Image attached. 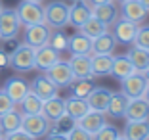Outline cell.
<instances>
[{
    "instance_id": "obj_1",
    "label": "cell",
    "mask_w": 149,
    "mask_h": 140,
    "mask_svg": "<svg viewBox=\"0 0 149 140\" xmlns=\"http://www.w3.org/2000/svg\"><path fill=\"white\" fill-rule=\"evenodd\" d=\"M44 23L52 29H63L69 25V4L63 0H52L44 6Z\"/></svg>"
},
{
    "instance_id": "obj_2",
    "label": "cell",
    "mask_w": 149,
    "mask_h": 140,
    "mask_svg": "<svg viewBox=\"0 0 149 140\" xmlns=\"http://www.w3.org/2000/svg\"><path fill=\"white\" fill-rule=\"evenodd\" d=\"M8 65L13 67L19 73H27V71L35 69V48L29 44H19L13 48V52L8 56Z\"/></svg>"
},
{
    "instance_id": "obj_3",
    "label": "cell",
    "mask_w": 149,
    "mask_h": 140,
    "mask_svg": "<svg viewBox=\"0 0 149 140\" xmlns=\"http://www.w3.org/2000/svg\"><path fill=\"white\" fill-rule=\"evenodd\" d=\"M21 31V21L13 8H0V39L13 40Z\"/></svg>"
},
{
    "instance_id": "obj_4",
    "label": "cell",
    "mask_w": 149,
    "mask_h": 140,
    "mask_svg": "<svg viewBox=\"0 0 149 140\" xmlns=\"http://www.w3.org/2000/svg\"><path fill=\"white\" fill-rule=\"evenodd\" d=\"M19 15L21 25H33V23H44V6L42 2H33V0H21L15 8Z\"/></svg>"
},
{
    "instance_id": "obj_5",
    "label": "cell",
    "mask_w": 149,
    "mask_h": 140,
    "mask_svg": "<svg viewBox=\"0 0 149 140\" xmlns=\"http://www.w3.org/2000/svg\"><path fill=\"white\" fill-rule=\"evenodd\" d=\"M44 75H46L57 88H67L74 81V75H73V69H71L69 61H61V60L56 61L50 69L44 71Z\"/></svg>"
},
{
    "instance_id": "obj_6",
    "label": "cell",
    "mask_w": 149,
    "mask_h": 140,
    "mask_svg": "<svg viewBox=\"0 0 149 140\" xmlns=\"http://www.w3.org/2000/svg\"><path fill=\"white\" fill-rule=\"evenodd\" d=\"M21 127L33 138H40V136H46V132L50 131V119H46L44 113H23Z\"/></svg>"
},
{
    "instance_id": "obj_7",
    "label": "cell",
    "mask_w": 149,
    "mask_h": 140,
    "mask_svg": "<svg viewBox=\"0 0 149 140\" xmlns=\"http://www.w3.org/2000/svg\"><path fill=\"white\" fill-rule=\"evenodd\" d=\"M52 27L46 23H33V25H25V44L33 46V48H40L44 44H48Z\"/></svg>"
},
{
    "instance_id": "obj_8",
    "label": "cell",
    "mask_w": 149,
    "mask_h": 140,
    "mask_svg": "<svg viewBox=\"0 0 149 140\" xmlns=\"http://www.w3.org/2000/svg\"><path fill=\"white\" fill-rule=\"evenodd\" d=\"M145 87H147V79H145L143 73H138L134 71L132 75L120 79V92L126 94L128 98H140L143 96Z\"/></svg>"
},
{
    "instance_id": "obj_9",
    "label": "cell",
    "mask_w": 149,
    "mask_h": 140,
    "mask_svg": "<svg viewBox=\"0 0 149 140\" xmlns=\"http://www.w3.org/2000/svg\"><path fill=\"white\" fill-rule=\"evenodd\" d=\"M147 15H149V10L140 0H120V18L140 25L147 19Z\"/></svg>"
},
{
    "instance_id": "obj_10",
    "label": "cell",
    "mask_w": 149,
    "mask_h": 140,
    "mask_svg": "<svg viewBox=\"0 0 149 140\" xmlns=\"http://www.w3.org/2000/svg\"><path fill=\"white\" fill-rule=\"evenodd\" d=\"M109 29H111V33H113L117 44H132V40H134V37H136L138 23H132V21H128V19H124V18L118 15V19L109 27Z\"/></svg>"
},
{
    "instance_id": "obj_11",
    "label": "cell",
    "mask_w": 149,
    "mask_h": 140,
    "mask_svg": "<svg viewBox=\"0 0 149 140\" xmlns=\"http://www.w3.org/2000/svg\"><path fill=\"white\" fill-rule=\"evenodd\" d=\"M74 125H77V119H73L69 113H63L50 123V131L46 132V136L52 140L54 138H67V134L71 132V129Z\"/></svg>"
},
{
    "instance_id": "obj_12",
    "label": "cell",
    "mask_w": 149,
    "mask_h": 140,
    "mask_svg": "<svg viewBox=\"0 0 149 140\" xmlns=\"http://www.w3.org/2000/svg\"><path fill=\"white\" fill-rule=\"evenodd\" d=\"M59 60H61V58H59V52L54 50L50 44H44L40 48H35V69L46 71Z\"/></svg>"
},
{
    "instance_id": "obj_13",
    "label": "cell",
    "mask_w": 149,
    "mask_h": 140,
    "mask_svg": "<svg viewBox=\"0 0 149 140\" xmlns=\"http://www.w3.org/2000/svg\"><path fill=\"white\" fill-rule=\"evenodd\" d=\"M92 15V6L86 0H74L69 6V25H73L74 29H79L88 18Z\"/></svg>"
},
{
    "instance_id": "obj_14",
    "label": "cell",
    "mask_w": 149,
    "mask_h": 140,
    "mask_svg": "<svg viewBox=\"0 0 149 140\" xmlns=\"http://www.w3.org/2000/svg\"><path fill=\"white\" fill-rule=\"evenodd\" d=\"M109 100H111V90L107 87H94L92 92H90V94H88V98H86L88 106H90V110L101 111V113H105V111H107Z\"/></svg>"
},
{
    "instance_id": "obj_15",
    "label": "cell",
    "mask_w": 149,
    "mask_h": 140,
    "mask_svg": "<svg viewBox=\"0 0 149 140\" xmlns=\"http://www.w3.org/2000/svg\"><path fill=\"white\" fill-rule=\"evenodd\" d=\"M29 88H31V90L35 92V94H36V96H38L42 102L48 100V98H52V96H56L57 90H59V88H57L56 84H54L52 81L46 77V75H36L35 79L31 81Z\"/></svg>"
},
{
    "instance_id": "obj_16",
    "label": "cell",
    "mask_w": 149,
    "mask_h": 140,
    "mask_svg": "<svg viewBox=\"0 0 149 140\" xmlns=\"http://www.w3.org/2000/svg\"><path fill=\"white\" fill-rule=\"evenodd\" d=\"M124 117H126V121H143V119H149V102L143 96L130 98Z\"/></svg>"
},
{
    "instance_id": "obj_17",
    "label": "cell",
    "mask_w": 149,
    "mask_h": 140,
    "mask_svg": "<svg viewBox=\"0 0 149 140\" xmlns=\"http://www.w3.org/2000/svg\"><path fill=\"white\" fill-rule=\"evenodd\" d=\"M107 123V119H105V113H101V111H94V110H90L88 113H84L82 117L77 121V125H80V127L84 129V131L88 132L90 136H94L97 131H100L103 125Z\"/></svg>"
},
{
    "instance_id": "obj_18",
    "label": "cell",
    "mask_w": 149,
    "mask_h": 140,
    "mask_svg": "<svg viewBox=\"0 0 149 140\" xmlns=\"http://www.w3.org/2000/svg\"><path fill=\"white\" fill-rule=\"evenodd\" d=\"M2 90L12 98L13 104L17 106L19 102L23 100V96L29 92V83H27L25 79H21V77H10V79L6 81V84H4Z\"/></svg>"
},
{
    "instance_id": "obj_19",
    "label": "cell",
    "mask_w": 149,
    "mask_h": 140,
    "mask_svg": "<svg viewBox=\"0 0 149 140\" xmlns=\"http://www.w3.org/2000/svg\"><path fill=\"white\" fill-rule=\"evenodd\" d=\"M120 138L149 140V119H143V121H126L124 136H120Z\"/></svg>"
},
{
    "instance_id": "obj_20",
    "label": "cell",
    "mask_w": 149,
    "mask_h": 140,
    "mask_svg": "<svg viewBox=\"0 0 149 140\" xmlns=\"http://www.w3.org/2000/svg\"><path fill=\"white\" fill-rule=\"evenodd\" d=\"M128 102H130V98L126 94H123V92H111V100H109V106H107L105 113L113 119H123L124 113H126Z\"/></svg>"
},
{
    "instance_id": "obj_21",
    "label": "cell",
    "mask_w": 149,
    "mask_h": 140,
    "mask_svg": "<svg viewBox=\"0 0 149 140\" xmlns=\"http://www.w3.org/2000/svg\"><path fill=\"white\" fill-rule=\"evenodd\" d=\"M92 15L97 18L101 23H105L107 27H111L115 21L118 19V10L113 2H105V4H97V6H92Z\"/></svg>"
},
{
    "instance_id": "obj_22",
    "label": "cell",
    "mask_w": 149,
    "mask_h": 140,
    "mask_svg": "<svg viewBox=\"0 0 149 140\" xmlns=\"http://www.w3.org/2000/svg\"><path fill=\"white\" fill-rule=\"evenodd\" d=\"M90 61H92L94 77H107V75H111L113 54H90Z\"/></svg>"
},
{
    "instance_id": "obj_23",
    "label": "cell",
    "mask_w": 149,
    "mask_h": 140,
    "mask_svg": "<svg viewBox=\"0 0 149 140\" xmlns=\"http://www.w3.org/2000/svg\"><path fill=\"white\" fill-rule=\"evenodd\" d=\"M69 65L73 69L74 79H82V77H94L92 75V61L90 56H79V54H71Z\"/></svg>"
},
{
    "instance_id": "obj_24",
    "label": "cell",
    "mask_w": 149,
    "mask_h": 140,
    "mask_svg": "<svg viewBox=\"0 0 149 140\" xmlns=\"http://www.w3.org/2000/svg\"><path fill=\"white\" fill-rule=\"evenodd\" d=\"M67 50L71 54H79V56H90L92 54V39H88L86 35H82L79 31L69 39Z\"/></svg>"
},
{
    "instance_id": "obj_25",
    "label": "cell",
    "mask_w": 149,
    "mask_h": 140,
    "mask_svg": "<svg viewBox=\"0 0 149 140\" xmlns=\"http://www.w3.org/2000/svg\"><path fill=\"white\" fill-rule=\"evenodd\" d=\"M115 46H117V40L111 31H105L100 37L92 39V54H113Z\"/></svg>"
},
{
    "instance_id": "obj_26",
    "label": "cell",
    "mask_w": 149,
    "mask_h": 140,
    "mask_svg": "<svg viewBox=\"0 0 149 140\" xmlns=\"http://www.w3.org/2000/svg\"><path fill=\"white\" fill-rule=\"evenodd\" d=\"M42 113L46 115V119H50V123L54 121V119H57L59 115L65 113V100L63 98H59L56 94V96L48 98V100L42 102Z\"/></svg>"
},
{
    "instance_id": "obj_27",
    "label": "cell",
    "mask_w": 149,
    "mask_h": 140,
    "mask_svg": "<svg viewBox=\"0 0 149 140\" xmlns=\"http://www.w3.org/2000/svg\"><path fill=\"white\" fill-rule=\"evenodd\" d=\"M134 65H132V61L128 60V56H113V65H111V77L115 79H124L128 75L134 73Z\"/></svg>"
},
{
    "instance_id": "obj_28",
    "label": "cell",
    "mask_w": 149,
    "mask_h": 140,
    "mask_svg": "<svg viewBox=\"0 0 149 140\" xmlns=\"http://www.w3.org/2000/svg\"><path fill=\"white\" fill-rule=\"evenodd\" d=\"M126 56H128V60L132 61V65H134V69H136L138 73H143V71L149 67V50L132 44V48L128 50Z\"/></svg>"
},
{
    "instance_id": "obj_29",
    "label": "cell",
    "mask_w": 149,
    "mask_h": 140,
    "mask_svg": "<svg viewBox=\"0 0 149 140\" xmlns=\"http://www.w3.org/2000/svg\"><path fill=\"white\" fill-rule=\"evenodd\" d=\"M90 111V106H88L86 98H77V96H69L65 100V113H69L73 119L79 121L84 113Z\"/></svg>"
},
{
    "instance_id": "obj_30",
    "label": "cell",
    "mask_w": 149,
    "mask_h": 140,
    "mask_svg": "<svg viewBox=\"0 0 149 140\" xmlns=\"http://www.w3.org/2000/svg\"><path fill=\"white\" fill-rule=\"evenodd\" d=\"M21 119H23V113H19L15 108L10 110V111H6V113H2L0 115V129H2V132L8 134V132L19 129L21 127Z\"/></svg>"
},
{
    "instance_id": "obj_31",
    "label": "cell",
    "mask_w": 149,
    "mask_h": 140,
    "mask_svg": "<svg viewBox=\"0 0 149 140\" xmlns=\"http://www.w3.org/2000/svg\"><path fill=\"white\" fill-rule=\"evenodd\" d=\"M79 31L82 33V35H86L88 39H96V37H100V35H101V33L109 31V27H107L105 23H101L97 18L90 15V18H88L86 21H84L82 25L79 27Z\"/></svg>"
},
{
    "instance_id": "obj_32",
    "label": "cell",
    "mask_w": 149,
    "mask_h": 140,
    "mask_svg": "<svg viewBox=\"0 0 149 140\" xmlns=\"http://www.w3.org/2000/svg\"><path fill=\"white\" fill-rule=\"evenodd\" d=\"M94 87H96L94 84V77H82V79H74L67 88H71V96L88 98V94L92 92Z\"/></svg>"
},
{
    "instance_id": "obj_33",
    "label": "cell",
    "mask_w": 149,
    "mask_h": 140,
    "mask_svg": "<svg viewBox=\"0 0 149 140\" xmlns=\"http://www.w3.org/2000/svg\"><path fill=\"white\" fill-rule=\"evenodd\" d=\"M17 106L21 108V113H42V100L36 96L31 88H29V92L23 96V100Z\"/></svg>"
},
{
    "instance_id": "obj_34",
    "label": "cell",
    "mask_w": 149,
    "mask_h": 140,
    "mask_svg": "<svg viewBox=\"0 0 149 140\" xmlns=\"http://www.w3.org/2000/svg\"><path fill=\"white\" fill-rule=\"evenodd\" d=\"M48 44L52 46L54 50H57V52L61 54V52H65V50H67V44H69V37H67L61 29H56V31L52 29Z\"/></svg>"
},
{
    "instance_id": "obj_35",
    "label": "cell",
    "mask_w": 149,
    "mask_h": 140,
    "mask_svg": "<svg viewBox=\"0 0 149 140\" xmlns=\"http://www.w3.org/2000/svg\"><path fill=\"white\" fill-rule=\"evenodd\" d=\"M132 44H134V46H140V48L149 50V25H147L145 21L138 25V29H136V37H134Z\"/></svg>"
},
{
    "instance_id": "obj_36",
    "label": "cell",
    "mask_w": 149,
    "mask_h": 140,
    "mask_svg": "<svg viewBox=\"0 0 149 140\" xmlns=\"http://www.w3.org/2000/svg\"><path fill=\"white\" fill-rule=\"evenodd\" d=\"M92 138H96V140H117V138H120V132H118L117 127L105 123V125H103V127H101Z\"/></svg>"
},
{
    "instance_id": "obj_37",
    "label": "cell",
    "mask_w": 149,
    "mask_h": 140,
    "mask_svg": "<svg viewBox=\"0 0 149 140\" xmlns=\"http://www.w3.org/2000/svg\"><path fill=\"white\" fill-rule=\"evenodd\" d=\"M67 140H92V136L88 134L80 125H74V127L71 129V132L67 134Z\"/></svg>"
},
{
    "instance_id": "obj_38",
    "label": "cell",
    "mask_w": 149,
    "mask_h": 140,
    "mask_svg": "<svg viewBox=\"0 0 149 140\" xmlns=\"http://www.w3.org/2000/svg\"><path fill=\"white\" fill-rule=\"evenodd\" d=\"M4 138H8V140H33V136L29 134L23 127H19V129H15V131L4 134Z\"/></svg>"
},
{
    "instance_id": "obj_39",
    "label": "cell",
    "mask_w": 149,
    "mask_h": 140,
    "mask_svg": "<svg viewBox=\"0 0 149 140\" xmlns=\"http://www.w3.org/2000/svg\"><path fill=\"white\" fill-rule=\"evenodd\" d=\"M13 108H15V104L12 102V98H10L4 90H0V115L10 111V110H13Z\"/></svg>"
},
{
    "instance_id": "obj_40",
    "label": "cell",
    "mask_w": 149,
    "mask_h": 140,
    "mask_svg": "<svg viewBox=\"0 0 149 140\" xmlns=\"http://www.w3.org/2000/svg\"><path fill=\"white\" fill-rule=\"evenodd\" d=\"M2 67H8V54L4 50H0V69Z\"/></svg>"
},
{
    "instance_id": "obj_41",
    "label": "cell",
    "mask_w": 149,
    "mask_h": 140,
    "mask_svg": "<svg viewBox=\"0 0 149 140\" xmlns=\"http://www.w3.org/2000/svg\"><path fill=\"white\" fill-rule=\"evenodd\" d=\"M90 6H97V4H105V2H115V0H86Z\"/></svg>"
},
{
    "instance_id": "obj_42",
    "label": "cell",
    "mask_w": 149,
    "mask_h": 140,
    "mask_svg": "<svg viewBox=\"0 0 149 140\" xmlns=\"http://www.w3.org/2000/svg\"><path fill=\"white\" fill-rule=\"evenodd\" d=\"M143 98L149 102V81H147V87H145V92H143Z\"/></svg>"
},
{
    "instance_id": "obj_43",
    "label": "cell",
    "mask_w": 149,
    "mask_h": 140,
    "mask_svg": "<svg viewBox=\"0 0 149 140\" xmlns=\"http://www.w3.org/2000/svg\"><path fill=\"white\" fill-rule=\"evenodd\" d=\"M140 2H141V4H143V6H145V8H147V10H149V0H140Z\"/></svg>"
},
{
    "instance_id": "obj_44",
    "label": "cell",
    "mask_w": 149,
    "mask_h": 140,
    "mask_svg": "<svg viewBox=\"0 0 149 140\" xmlns=\"http://www.w3.org/2000/svg\"><path fill=\"white\" fill-rule=\"evenodd\" d=\"M143 75H145V79H147V81H149V67H147V69H145V71H143Z\"/></svg>"
},
{
    "instance_id": "obj_45",
    "label": "cell",
    "mask_w": 149,
    "mask_h": 140,
    "mask_svg": "<svg viewBox=\"0 0 149 140\" xmlns=\"http://www.w3.org/2000/svg\"><path fill=\"white\" fill-rule=\"evenodd\" d=\"M0 138H4V132H2V129H0Z\"/></svg>"
},
{
    "instance_id": "obj_46",
    "label": "cell",
    "mask_w": 149,
    "mask_h": 140,
    "mask_svg": "<svg viewBox=\"0 0 149 140\" xmlns=\"http://www.w3.org/2000/svg\"><path fill=\"white\" fill-rule=\"evenodd\" d=\"M33 2H44V0H33Z\"/></svg>"
},
{
    "instance_id": "obj_47",
    "label": "cell",
    "mask_w": 149,
    "mask_h": 140,
    "mask_svg": "<svg viewBox=\"0 0 149 140\" xmlns=\"http://www.w3.org/2000/svg\"><path fill=\"white\" fill-rule=\"evenodd\" d=\"M0 8H2V2H0Z\"/></svg>"
},
{
    "instance_id": "obj_48",
    "label": "cell",
    "mask_w": 149,
    "mask_h": 140,
    "mask_svg": "<svg viewBox=\"0 0 149 140\" xmlns=\"http://www.w3.org/2000/svg\"><path fill=\"white\" fill-rule=\"evenodd\" d=\"M69 2H74V0H69Z\"/></svg>"
}]
</instances>
